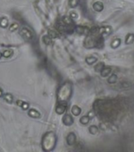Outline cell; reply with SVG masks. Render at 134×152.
I'll use <instances>...</instances> for the list:
<instances>
[{"label":"cell","instance_id":"3957f363","mask_svg":"<svg viewBox=\"0 0 134 152\" xmlns=\"http://www.w3.org/2000/svg\"><path fill=\"white\" fill-rule=\"evenodd\" d=\"M20 34L22 37L25 38L26 40H32L33 38L32 33L28 29L25 28V27H23L20 30Z\"/></svg>","mask_w":134,"mask_h":152},{"label":"cell","instance_id":"277c9868","mask_svg":"<svg viewBox=\"0 0 134 152\" xmlns=\"http://www.w3.org/2000/svg\"><path fill=\"white\" fill-rule=\"evenodd\" d=\"M62 122L66 126H71L73 124V118L71 115L69 114H66L64 116L62 117Z\"/></svg>","mask_w":134,"mask_h":152},{"label":"cell","instance_id":"7c38bea8","mask_svg":"<svg viewBox=\"0 0 134 152\" xmlns=\"http://www.w3.org/2000/svg\"><path fill=\"white\" fill-rule=\"evenodd\" d=\"M18 27H19V25H18L17 23H13L9 27V31L10 32H14L18 29Z\"/></svg>","mask_w":134,"mask_h":152},{"label":"cell","instance_id":"6da1fadb","mask_svg":"<svg viewBox=\"0 0 134 152\" xmlns=\"http://www.w3.org/2000/svg\"><path fill=\"white\" fill-rule=\"evenodd\" d=\"M72 94V85L66 82L59 87L58 90V103H67Z\"/></svg>","mask_w":134,"mask_h":152},{"label":"cell","instance_id":"52a82bcc","mask_svg":"<svg viewBox=\"0 0 134 152\" xmlns=\"http://www.w3.org/2000/svg\"><path fill=\"white\" fill-rule=\"evenodd\" d=\"M28 115L29 116L32 117V118H39V117H40V113L37 111V110H36L34 109H29L28 113Z\"/></svg>","mask_w":134,"mask_h":152},{"label":"cell","instance_id":"7a4b0ae2","mask_svg":"<svg viewBox=\"0 0 134 152\" xmlns=\"http://www.w3.org/2000/svg\"><path fill=\"white\" fill-rule=\"evenodd\" d=\"M57 137L54 132H47L42 139L41 146L44 151H51L56 146Z\"/></svg>","mask_w":134,"mask_h":152},{"label":"cell","instance_id":"ba28073f","mask_svg":"<svg viewBox=\"0 0 134 152\" xmlns=\"http://www.w3.org/2000/svg\"><path fill=\"white\" fill-rule=\"evenodd\" d=\"M71 113L73 116H79L81 113V109L77 105H73L71 109Z\"/></svg>","mask_w":134,"mask_h":152},{"label":"cell","instance_id":"7402d4cb","mask_svg":"<svg viewBox=\"0 0 134 152\" xmlns=\"http://www.w3.org/2000/svg\"><path fill=\"white\" fill-rule=\"evenodd\" d=\"M22 103H23V101H21V100H18V101H17V105L18 106H20V107L21 106Z\"/></svg>","mask_w":134,"mask_h":152},{"label":"cell","instance_id":"ac0fdd59","mask_svg":"<svg viewBox=\"0 0 134 152\" xmlns=\"http://www.w3.org/2000/svg\"><path fill=\"white\" fill-rule=\"evenodd\" d=\"M95 60L96 59L94 58V57H88V58L86 59V63H88V64H92L94 62H95Z\"/></svg>","mask_w":134,"mask_h":152},{"label":"cell","instance_id":"e0dca14e","mask_svg":"<svg viewBox=\"0 0 134 152\" xmlns=\"http://www.w3.org/2000/svg\"><path fill=\"white\" fill-rule=\"evenodd\" d=\"M94 8H95V10H98V11L101 10V9H102V5H101V3H100V2L95 3V4H94Z\"/></svg>","mask_w":134,"mask_h":152},{"label":"cell","instance_id":"5bb4252c","mask_svg":"<svg viewBox=\"0 0 134 152\" xmlns=\"http://www.w3.org/2000/svg\"><path fill=\"white\" fill-rule=\"evenodd\" d=\"M78 4V0H69V5L72 7V8H74L76 7Z\"/></svg>","mask_w":134,"mask_h":152},{"label":"cell","instance_id":"603a6c76","mask_svg":"<svg viewBox=\"0 0 134 152\" xmlns=\"http://www.w3.org/2000/svg\"><path fill=\"white\" fill-rule=\"evenodd\" d=\"M70 17H71V18H76L77 17V14H75V13H71V14H70Z\"/></svg>","mask_w":134,"mask_h":152},{"label":"cell","instance_id":"d4e9b609","mask_svg":"<svg viewBox=\"0 0 134 152\" xmlns=\"http://www.w3.org/2000/svg\"><path fill=\"white\" fill-rule=\"evenodd\" d=\"M1 56H2V53L0 52V58H1Z\"/></svg>","mask_w":134,"mask_h":152},{"label":"cell","instance_id":"2e32d148","mask_svg":"<svg viewBox=\"0 0 134 152\" xmlns=\"http://www.w3.org/2000/svg\"><path fill=\"white\" fill-rule=\"evenodd\" d=\"M51 39L50 37H48V36L43 37V43L45 44H49L51 43Z\"/></svg>","mask_w":134,"mask_h":152},{"label":"cell","instance_id":"d6986e66","mask_svg":"<svg viewBox=\"0 0 134 152\" xmlns=\"http://www.w3.org/2000/svg\"><path fill=\"white\" fill-rule=\"evenodd\" d=\"M21 107L22 108V109H23V110H27L29 108V105H28V102H24L23 101V103H22Z\"/></svg>","mask_w":134,"mask_h":152},{"label":"cell","instance_id":"cb8c5ba5","mask_svg":"<svg viewBox=\"0 0 134 152\" xmlns=\"http://www.w3.org/2000/svg\"><path fill=\"white\" fill-rule=\"evenodd\" d=\"M2 96V90L0 88V97Z\"/></svg>","mask_w":134,"mask_h":152},{"label":"cell","instance_id":"9c48e42d","mask_svg":"<svg viewBox=\"0 0 134 152\" xmlns=\"http://www.w3.org/2000/svg\"><path fill=\"white\" fill-rule=\"evenodd\" d=\"M3 99L9 103H12L13 101V97L11 94H5L3 95Z\"/></svg>","mask_w":134,"mask_h":152},{"label":"cell","instance_id":"ffe728a7","mask_svg":"<svg viewBox=\"0 0 134 152\" xmlns=\"http://www.w3.org/2000/svg\"><path fill=\"white\" fill-rule=\"evenodd\" d=\"M89 131H90V132L92 133V134H95V132H97V129L95 128V126H92V127L90 128V129H89Z\"/></svg>","mask_w":134,"mask_h":152},{"label":"cell","instance_id":"44dd1931","mask_svg":"<svg viewBox=\"0 0 134 152\" xmlns=\"http://www.w3.org/2000/svg\"><path fill=\"white\" fill-rule=\"evenodd\" d=\"M82 29H83V27H81V26H77V32L80 33H83Z\"/></svg>","mask_w":134,"mask_h":152},{"label":"cell","instance_id":"5b68a950","mask_svg":"<svg viewBox=\"0 0 134 152\" xmlns=\"http://www.w3.org/2000/svg\"><path fill=\"white\" fill-rule=\"evenodd\" d=\"M76 140H77L76 135L74 134L73 132H70L66 137V142H67V143H68L69 146L74 145V143H76Z\"/></svg>","mask_w":134,"mask_h":152},{"label":"cell","instance_id":"4fadbf2b","mask_svg":"<svg viewBox=\"0 0 134 152\" xmlns=\"http://www.w3.org/2000/svg\"><path fill=\"white\" fill-rule=\"evenodd\" d=\"M80 121L82 124H87L88 123V121H89V118H88V116H84L81 117V118L80 119Z\"/></svg>","mask_w":134,"mask_h":152},{"label":"cell","instance_id":"8fae6325","mask_svg":"<svg viewBox=\"0 0 134 152\" xmlns=\"http://www.w3.org/2000/svg\"><path fill=\"white\" fill-rule=\"evenodd\" d=\"M13 56V51L12 50H6L2 53V56L4 58H10Z\"/></svg>","mask_w":134,"mask_h":152},{"label":"cell","instance_id":"9a60e30c","mask_svg":"<svg viewBox=\"0 0 134 152\" xmlns=\"http://www.w3.org/2000/svg\"><path fill=\"white\" fill-rule=\"evenodd\" d=\"M63 22H64L66 25H69L72 24V20L69 18L65 17V18H63Z\"/></svg>","mask_w":134,"mask_h":152},{"label":"cell","instance_id":"30bf717a","mask_svg":"<svg viewBox=\"0 0 134 152\" xmlns=\"http://www.w3.org/2000/svg\"><path fill=\"white\" fill-rule=\"evenodd\" d=\"M8 24H9V21L6 18H2L0 19V26H1V27L6 28L7 26H8Z\"/></svg>","mask_w":134,"mask_h":152},{"label":"cell","instance_id":"8992f818","mask_svg":"<svg viewBox=\"0 0 134 152\" xmlns=\"http://www.w3.org/2000/svg\"><path fill=\"white\" fill-rule=\"evenodd\" d=\"M67 108V104L66 103H58V105L55 109V112L58 115H62L66 110Z\"/></svg>","mask_w":134,"mask_h":152}]
</instances>
